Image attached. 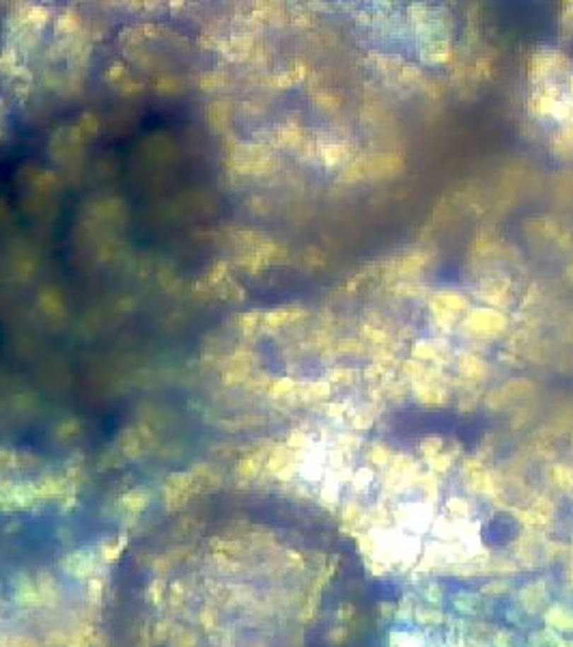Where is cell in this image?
<instances>
[{
  "label": "cell",
  "mask_w": 573,
  "mask_h": 647,
  "mask_svg": "<svg viewBox=\"0 0 573 647\" xmlns=\"http://www.w3.org/2000/svg\"><path fill=\"white\" fill-rule=\"evenodd\" d=\"M455 607L459 609V611H465V613H470V611H476L479 609V597H470V595H461L457 602H455Z\"/></svg>",
  "instance_id": "cell-10"
},
{
  "label": "cell",
  "mask_w": 573,
  "mask_h": 647,
  "mask_svg": "<svg viewBox=\"0 0 573 647\" xmlns=\"http://www.w3.org/2000/svg\"><path fill=\"white\" fill-rule=\"evenodd\" d=\"M270 525L203 500L166 516L125 552L112 591L117 647H304L332 566Z\"/></svg>",
  "instance_id": "cell-1"
},
{
  "label": "cell",
  "mask_w": 573,
  "mask_h": 647,
  "mask_svg": "<svg viewBox=\"0 0 573 647\" xmlns=\"http://www.w3.org/2000/svg\"><path fill=\"white\" fill-rule=\"evenodd\" d=\"M509 589H511V585H509L504 578H498V580L485 585V587H483V593H487V595H502V593L509 591Z\"/></svg>",
  "instance_id": "cell-9"
},
{
  "label": "cell",
  "mask_w": 573,
  "mask_h": 647,
  "mask_svg": "<svg viewBox=\"0 0 573 647\" xmlns=\"http://www.w3.org/2000/svg\"><path fill=\"white\" fill-rule=\"evenodd\" d=\"M515 514L526 527L539 529V527L550 525V520L554 518V505L548 498H539L533 507H528V510H519Z\"/></svg>",
  "instance_id": "cell-3"
},
{
  "label": "cell",
  "mask_w": 573,
  "mask_h": 647,
  "mask_svg": "<svg viewBox=\"0 0 573 647\" xmlns=\"http://www.w3.org/2000/svg\"><path fill=\"white\" fill-rule=\"evenodd\" d=\"M519 605L528 615H537L548 609V587L543 580L528 583L519 591Z\"/></svg>",
  "instance_id": "cell-2"
},
{
  "label": "cell",
  "mask_w": 573,
  "mask_h": 647,
  "mask_svg": "<svg viewBox=\"0 0 573 647\" xmlns=\"http://www.w3.org/2000/svg\"><path fill=\"white\" fill-rule=\"evenodd\" d=\"M517 554L523 561L539 563V559H550V544L541 542L537 535H526L517 544Z\"/></svg>",
  "instance_id": "cell-4"
},
{
  "label": "cell",
  "mask_w": 573,
  "mask_h": 647,
  "mask_svg": "<svg viewBox=\"0 0 573 647\" xmlns=\"http://www.w3.org/2000/svg\"><path fill=\"white\" fill-rule=\"evenodd\" d=\"M388 647H427L422 634L407 630H393L388 636Z\"/></svg>",
  "instance_id": "cell-6"
},
{
  "label": "cell",
  "mask_w": 573,
  "mask_h": 647,
  "mask_svg": "<svg viewBox=\"0 0 573 647\" xmlns=\"http://www.w3.org/2000/svg\"><path fill=\"white\" fill-rule=\"evenodd\" d=\"M448 507H451V514L455 518H468L470 516V503L465 498H453L448 503Z\"/></svg>",
  "instance_id": "cell-8"
},
{
  "label": "cell",
  "mask_w": 573,
  "mask_h": 647,
  "mask_svg": "<svg viewBox=\"0 0 573 647\" xmlns=\"http://www.w3.org/2000/svg\"><path fill=\"white\" fill-rule=\"evenodd\" d=\"M414 617H416V622L418 624H422V626H436V624H440L442 619H444V615L442 613H436V611H414Z\"/></svg>",
  "instance_id": "cell-7"
},
{
  "label": "cell",
  "mask_w": 573,
  "mask_h": 647,
  "mask_svg": "<svg viewBox=\"0 0 573 647\" xmlns=\"http://www.w3.org/2000/svg\"><path fill=\"white\" fill-rule=\"evenodd\" d=\"M545 624L552 630L573 632V613L567 611L565 607H552V609L545 611Z\"/></svg>",
  "instance_id": "cell-5"
},
{
  "label": "cell",
  "mask_w": 573,
  "mask_h": 647,
  "mask_svg": "<svg viewBox=\"0 0 573 647\" xmlns=\"http://www.w3.org/2000/svg\"><path fill=\"white\" fill-rule=\"evenodd\" d=\"M496 645L498 647H517V639H515V634H511L507 630H500L496 634Z\"/></svg>",
  "instance_id": "cell-11"
}]
</instances>
